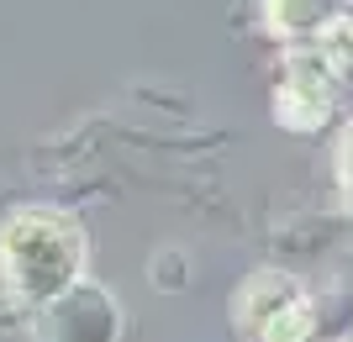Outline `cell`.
I'll return each instance as SVG.
<instances>
[{
  "instance_id": "obj_7",
  "label": "cell",
  "mask_w": 353,
  "mask_h": 342,
  "mask_svg": "<svg viewBox=\"0 0 353 342\" xmlns=\"http://www.w3.org/2000/svg\"><path fill=\"white\" fill-rule=\"evenodd\" d=\"M332 179H338V200L353 216V121L338 132V148H332Z\"/></svg>"
},
{
  "instance_id": "obj_4",
  "label": "cell",
  "mask_w": 353,
  "mask_h": 342,
  "mask_svg": "<svg viewBox=\"0 0 353 342\" xmlns=\"http://www.w3.org/2000/svg\"><path fill=\"white\" fill-rule=\"evenodd\" d=\"M295 300H306V290H301L285 268H259V274H248V279L237 284V295H232V327L248 332V337L259 342V332H264L274 316H285Z\"/></svg>"
},
{
  "instance_id": "obj_6",
  "label": "cell",
  "mask_w": 353,
  "mask_h": 342,
  "mask_svg": "<svg viewBox=\"0 0 353 342\" xmlns=\"http://www.w3.org/2000/svg\"><path fill=\"white\" fill-rule=\"evenodd\" d=\"M311 332H316V311H311V300H295L285 316H274L259 332V342H311Z\"/></svg>"
},
{
  "instance_id": "obj_2",
  "label": "cell",
  "mask_w": 353,
  "mask_h": 342,
  "mask_svg": "<svg viewBox=\"0 0 353 342\" xmlns=\"http://www.w3.org/2000/svg\"><path fill=\"white\" fill-rule=\"evenodd\" d=\"M338 105V74L322 47H290L285 74L274 85V121L285 132H322Z\"/></svg>"
},
{
  "instance_id": "obj_8",
  "label": "cell",
  "mask_w": 353,
  "mask_h": 342,
  "mask_svg": "<svg viewBox=\"0 0 353 342\" xmlns=\"http://www.w3.org/2000/svg\"><path fill=\"white\" fill-rule=\"evenodd\" d=\"M338 6H348V11H353V0H338Z\"/></svg>"
},
{
  "instance_id": "obj_5",
  "label": "cell",
  "mask_w": 353,
  "mask_h": 342,
  "mask_svg": "<svg viewBox=\"0 0 353 342\" xmlns=\"http://www.w3.org/2000/svg\"><path fill=\"white\" fill-rule=\"evenodd\" d=\"M338 21V0H264V27L290 47H311Z\"/></svg>"
},
{
  "instance_id": "obj_3",
  "label": "cell",
  "mask_w": 353,
  "mask_h": 342,
  "mask_svg": "<svg viewBox=\"0 0 353 342\" xmlns=\"http://www.w3.org/2000/svg\"><path fill=\"white\" fill-rule=\"evenodd\" d=\"M32 342H121V300L105 284L85 279L63 300L27 316Z\"/></svg>"
},
{
  "instance_id": "obj_1",
  "label": "cell",
  "mask_w": 353,
  "mask_h": 342,
  "mask_svg": "<svg viewBox=\"0 0 353 342\" xmlns=\"http://www.w3.org/2000/svg\"><path fill=\"white\" fill-rule=\"evenodd\" d=\"M85 226L59 206H16L0 216V300L21 316L85 284Z\"/></svg>"
}]
</instances>
